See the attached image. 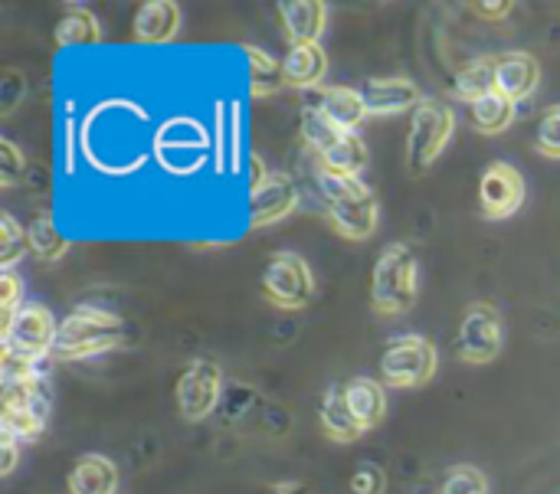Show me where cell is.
Masks as SVG:
<instances>
[{"label": "cell", "mask_w": 560, "mask_h": 494, "mask_svg": "<svg viewBox=\"0 0 560 494\" xmlns=\"http://www.w3.org/2000/svg\"><path fill=\"white\" fill-rule=\"evenodd\" d=\"M325 213L331 220V226L345 236V239H368L377 230L381 220V207L374 190L361 180V177H348V174H331L325 167H318L315 174Z\"/></svg>", "instance_id": "obj_1"}, {"label": "cell", "mask_w": 560, "mask_h": 494, "mask_svg": "<svg viewBox=\"0 0 560 494\" xmlns=\"http://www.w3.org/2000/svg\"><path fill=\"white\" fill-rule=\"evenodd\" d=\"M121 341H125V321L115 311L82 305L59 321L52 357L56 361H89V357L121 348Z\"/></svg>", "instance_id": "obj_2"}, {"label": "cell", "mask_w": 560, "mask_h": 494, "mask_svg": "<svg viewBox=\"0 0 560 494\" xmlns=\"http://www.w3.org/2000/svg\"><path fill=\"white\" fill-rule=\"evenodd\" d=\"M420 295L417 256L407 243H387L374 262L371 275V305L381 315H407Z\"/></svg>", "instance_id": "obj_3"}, {"label": "cell", "mask_w": 560, "mask_h": 494, "mask_svg": "<svg viewBox=\"0 0 560 494\" xmlns=\"http://www.w3.org/2000/svg\"><path fill=\"white\" fill-rule=\"evenodd\" d=\"M0 433L16 443H33L49 420V393L46 380H26V384H0Z\"/></svg>", "instance_id": "obj_4"}, {"label": "cell", "mask_w": 560, "mask_h": 494, "mask_svg": "<svg viewBox=\"0 0 560 494\" xmlns=\"http://www.w3.org/2000/svg\"><path fill=\"white\" fill-rule=\"evenodd\" d=\"M453 128H456L453 108L443 105V102L427 98L413 111V118H410V131H407V167L413 174L430 170L440 161V154L446 151L450 138H453Z\"/></svg>", "instance_id": "obj_5"}, {"label": "cell", "mask_w": 560, "mask_h": 494, "mask_svg": "<svg viewBox=\"0 0 560 494\" xmlns=\"http://www.w3.org/2000/svg\"><path fill=\"white\" fill-rule=\"evenodd\" d=\"M436 348L433 341L420 338V334H404L384 344L381 351V377L387 387L397 390H413L433 380L436 374Z\"/></svg>", "instance_id": "obj_6"}, {"label": "cell", "mask_w": 560, "mask_h": 494, "mask_svg": "<svg viewBox=\"0 0 560 494\" xmlns=\"http://www.w3.org/2000/svg\"><path fill=\"white\" fill-rule=\"evenodd\" d=\"M223 370L217 361L210 357H194L184 374L177 377V387H174V403H177V413L187 420V423H203L210 413L220 410V400H223Z\"/></svg>", "instance_id": "obj_7"}, {"label": "cell", "mask_w": 560, "mask_h": 494, "mask_svg": "<svg viewBox=\"0 0 560 494\" xmlns=\"http://www.w3.org/2000/svg\"><path fill=\"white\" fill-rule=\"evenodd\" d=\"M262 295L285 311H299L315 295L312 266L295 252H276L262 269Z\"/></svg>", "instance_id": "obj_8"}, {"label": "cell", "mask_w": 560, "mask_h": 494, "mask_svg": "<svg viewBox=\"0 0 560 494\" xmlns=\"http://www.w3.org/2000/svg\"><path fill=\"white\" fill-rule=\"evenodd\" d=\"M505 344V325L495 305L472 302L456 331V354L466 364H492Z\"/></svg>", "instance_id": "obj_9"}, {"label": "cell", "mask_w": 560, "mask_h": 494, "mask_svg": "<svg viewBox=\"0 0 560 494\" xmlns=\"http://www.w3.org/2000/svg\"><path fill=\"white\" fill-rule=\"evenodd\" d=\"M525 203V174L509 161H492L479 180V207L489 220H509Z\"/></svg>", "instance_id": "obj_10"}, {"label": "cell", "mask_w": 560, "mask_h": 494, "mask_svg": "<svg viewBox=\"0 0 560 494\" xmlns=\"http://www.w3.org/2000/svg\"><path fill=\"white\" fill-rule=\"evenodd\" d=\"M59 325L52 321L49 308L43 305H23L13 318V325L0 334V348L23 354V357H49L56 344Z\"/></svg>", "instance_id": "obj_11"}, {"label": "cell", "mask_w": 560, "mask_h": 494, "mask_svg": "<svg viewBox=\"0 0 560 494\" xmlns=\"http://www.w3.org/2000/svg\"><path fill=\"white\" fill-rule=\"evenodd\" d=\"M249 416H256V430L266 433V436H276V430L269 426V420H279V423H289L292 426V416L272 403H266L249 384H230L223 390V400H220V420L223 426L230 430H249Z\"/></svg>", "instance_id": "obj_12"}, {"label": "cell", "mask_w": 560, "mask_h": 494, "mask_svg": "<svg viewBox=\"0 0 560 494\" xmlns=\"http://www.w3.org/2000/svg\"><path fill=\"white\" fill-rule=\"evenodd\" d=\"M299 207V187L289 174H266L253 184L249 220L253 226H272Z\"/></svg>", "instance_id": "obj_13"}, {"label": "cell", "mask_w": 560, "mask_h": 494, "mask_svg": "<svg viewBox=\"0 0 560 494\" xmlns=\"http://www.w3.org/2000/svg\"><path fill=\"white\" fill-rule=\"evenodd\" d=\"M361 98L368 105V115L387 118V115H400V111H417L427 98L420 92V85L407 75H381V79H368L361 85Z\"/></svg>", "instance_id": "obj_14"}, {"label": "cell", "mask_w": 560, "mask_h": 494, "mask_svg": "<svg viewBox=\"0 0 560 494\" xmlns=\"http://www.w3.org/2000/svg\"><path fill=\"white\" fill-rule=\"evenodd\" d=\"M308 98H312L308 105H315L341 131H358L364 125V118H368V105L361 98V89H351V85H325V89H318Z\"/></svg>", "instance_id": "obj_15"}, {"label": "cell", "mask_w": 560, "mask_h": 494, "mask_svg": "<svg viewBox=\"0 0 560 494\" xmlns=\"http://www.w3.org/2000/svg\"><path fill=\"white\" fill-rule=\"evenodd\" d=\"M541 82V62L532 52H505L495 62V92H502L512 102H522L535 95Z\"/></svg>", "instance_id": "obj_16"}, {"label": "cell", "mask_w": 560, "mask_h": 494, "mask_svg": "<svg viewBox=\"0 0 560 494\" xmlns=\"http://www.w3.org/2000/svg\"><path fill=\"white\" fill-rule=\"evenodd\" d=\"M279 16L292 46L318 43L328 26V3L325 0H289L279 3Z\"/></svg>", "instance_id": "obj_17"}, {"label": "cell", "mask_w": 560, "mask_h": 494, "mask_svg": "<svg viewBox=\"0 0 560 494\" xmlns=\"http://www.w3.org/2000/svg\"><path fill=\"white\" fill-rule=\"evenodd\" d=\"M180 30V7L174 0H144L135 13V39L158 46L171 43Z\"/></svg>", "instance_id": "obj_18"}, {"label": "cell", "mask_w": 560, "mask_h": 494, "mask_svg": "<svg viewBox=\"0 0 560 494\" xmlns=\"http://www.w3.org/2000/svg\"><path fill=\"white\" fill-rule=\"evenodd\" d=\"M69 494H115L118 489V469L105 456H82L69 472Z\"/></svg>", "instance_id": "obj_19"}, {"label": "cell", "mask_w": 560, "mask_h": 494, "mask_svg": "<svg viewBox=\"0 0 560 494\" xmlns=\"http://www.w3.org/2000/svg\"><path fill=\"white\" fill-rule=\"evenodd\" d=\"M322 430L328 433V439L345 443V446L364 436V430L358 426V420L348 407V393L341 384H331L322 397Z\"/></svg>", "instance_id": "obj_20"}, {"label": "cell", "mask_w": 560, "mask_h": 494, "mask_svg": "<svg viewBox=\"0 0 560 494\" xmlns=\"http://www.w3.org/2000/svg\"><path fill=\"white\" fill-rule=\"evenodd\" d=\"M345 393H348V407L358 420V426L368 433L374 426H381L384 413H387V393L377 380L371 377H354L345 384Z\"/></svg>", "instance_id": "obj_21"}, {"label": "cell", "mask_w": 560, "mask_h": 494, "mask_svg": "<svg viewBox=\"0 0 560 494\" xmlns=\"http://www.w3.org/2000/svg\"><path fill=\"white\" fill-rule=\"evenodd\" d=\"M322 167L331 174H348V177H361L368 167V144L361 141L358 131H341L322 154H318Z\"/></svg>", "instance_id": "obj_22"}, {"label": "cell", "mask_w": 560, "mask_h": 494, "mask_svg": "<svg viewBox=\"0 0 560 494\" xmlns=\"http://www.w3.org/2000/svg\"><path fill=\"white\" fill-rule=\"evenodd\" d=\"M328 72V56L318 43L292 46L285 56V82L295 89H315Z\"/></svg>", "instance_id": "obj_23"}, {"label": "cell", "mask_w": 560, "mask_h": 494, "mask_svg": "<svg viewBox=\"0 0 560 494\" xmlns=\"http://www.w3.org/2000/svg\"><path fill=\"white\" fill-rule=\"evenodd\" d=\"M495 62L492 56H479L472 62H466L456 75H453V98L476 105L479 98L495 92Z\"/></svg>", "instance_id": "obj_24"}, {"label": "cell", "mask_w": 560, "mask_h": 494, "mask_svg": "<svg viewBox=\"0 0 560 494\" xmlns=\"http://www.w3.org/2000/svg\"><path fill=\"white\" fill-rule=\"evenodd\" d=\"M56 46H92L102 39V23L98 16L82 7V3H69L62 20L56 23Z\"/></svg>", "instance_id": "obj_25"}, {"label": "cell", "mask_w": 560, "mask_h": 494, "mask_svg": "<svg viewBox=\"0 0 560 494\" xmlns=\"http://www.w3.org/2000/svg\"><path fill=\"white\" fill-rule=\"evenodd\" d=\"M246 59H249V89L256 98H266V95H276L285 82V62H279L272 52L246 43Z\"/></svg>", "instance_id": "obj_26"}, {"label": "cell", "mask_w": 560, "mask_h": 494, "mask_svg": "<svg viewBox=\"0 0 560 494\" xmlns=\"http://www.w3.org/2000/svg\"><path fill=\"white\" fill-rule=\"evenodd\" d=\"M26 236H30V252L43 262H56L66 256L69 249V239L62 236V230L56 226L52 213H36L33 223L26 226Z\"/></svg>", "instance_id": "obj_27"}, {"label": "cell", "mask_w": 560, "mask_h": 494, "mask_svg": "<svg viewBox=\"0 0 560 494\" xmlns=\"http://www.w3.org/2000/svg\"><path fill=\"white\" fill-rule=\"evenodd\" d=\"M515 121V102L505 98L502 92H492L472 105V125L482 134H502Z\"/></svg>", "instance_id": "obj_28"}, {"label": "cell", "mask_w": 560, "mask_h": 494, "mask_svg": "<svg viewBox=\"0 0 560 494\" xmlns=\"http://www.w3.org/2000/svg\"><path fill=\"white\" fill-rule=\"evenodd\" d=\"M30 252V236L26 230L10 216L3 213L0 216V269L3 272H13V266Z\"/></svg>", "instance_id": "obj_29"}, {"label": "cell", "mask_w": 560, "mask_h": 494, "mask_svg": "<svg viewBox=\"0 0 560 494\" xmlns=\"http://www.w3.org/2000/svg\"><path fill=\"white\" fill-rule=\"evenodd\" d=\"M440 494H489V482L476 466H453Z\"/></svg>", "instance_id": "obj_30"}, {"label": "cell", "mask_w": 560, "mask_h": 494, "mask_svg": "<svg viewBox=\"0 0 560 494\" xmlns=\"http://www.w3.org/2000/svg\"><path fill=\"white\" fill-rule=\"evenodd\" d=\"M535 148H538V154L560 161V105H551L541 115V121L535 128Z\"/></svg>", "instance_id": "obj_31"}, {"label": "cell", "mask_w": 560, "mask_h": 494, "mask_svg": "<svg viewBox=\"0 0 560 494\" xmlns=\"http://www.w3.org/2000/svg\"><path fill=\"white\" fill-rule=\"evenodd\" d=\"M23 170H26L23 151L10 138H0V184L3 187H16L23 180Z\"/></svg>", "instance_id": "obj_32"}, {"label": "cell", "mask_w": 560, "mask_h": 494, "mask_svg": "<svg viewBox=\"0 0 560 494\" xmlns=\"http://www.w3.org/2000/svg\"><path fill=\"white\" fill-rule=\"evenodd\" d=\"M384 489H387V475L374 462H361L354 469L351 482H348V492L351 494H384Z\"/></svg>", "instance_id": "obj_33"}, {"label": "cell", "mask_w": 560, "mask_h": 494, "mask_svg": "<svg viewBox=\"0 0 560 494\" xmlns=\"http://www.w3.org/2000/svg\"><path fill=\"white\" fill-rule=\"evenodd\" d=\"M20 279L13 272H0V311H3V325H0V334L13 325L16 311H20Z\"/></svg>", "instance_id": "obj_34"}, {"label": "cell", "mask_w": 560, "mask_h": 494, "mask_svg": "<svg viewBox=\"0 0 560 494\" xmlns=\"http://www.w3.org/2000/svg\"><path fill=\"white\" fill-rule=\"evenodd\" d=\"M16 459H20L16 439H10V436L0 433V475H3V479L16 469Z\"/></svg>", "instance_id": "obj_35"}, {"label": "cell", "mask_w": 560, "mask_h": 494, "mask_svg": "<svg viewBox=\"0 0 560 494\" xmlns=\"http://www.w3.org/2000/svg\"><path fill=\"white\" fill-rule=\"evenodd\" d=\"M512 7L515 3H509V0H502V3H476V13H482V16H492V20H502V16H509L512 13Z\"/></svg>", "instance_id": "obj_36"}, {"label": "cell", "mask_w": 560, "mask_h": 494, "mask_svg": "<svg viewBox=\"0 0 560 494\" xmlns=\"http://www.w3.org/2000/svg\"><path fill=\"white\" fill-rule=\"evenodd\" d=\"M266 494H312V489L305 482H279V485H272Z\"/></svg>", "instance_id": "obj_37"}]
</instances>
